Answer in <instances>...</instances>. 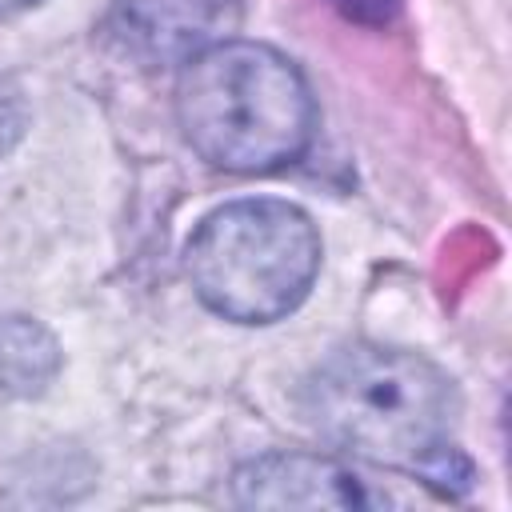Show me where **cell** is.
Masks as SVG:
<instances>
[{
  "label": "cell",
  "mask_w": 512,
  "mask_h": 512,
  "mask_svg": "<svg viewBox=\"0 0 512 512\" xmlns=\"http://www.w3.org/2000/svg\"><path fill=\"white\" fill-rule=\"evenodd\" d=\"M196 296L236 324H272L300 308L320 268V232L288 200H232L208 212L184 248Z\"/></svg>",
  "instance_id": "3957f363"
},
{
  "label": "cell",
  "mask_w": 512,
  "mask_h": 512,
  "mask_svg": "<svg viewBox=\"0 0 512 512\" xmlns=\"http://www.w3.org/2000/svg\"><path fill=\"white\" fill-rule=\"evenodd\" d=\"M308 424L372 464L408 468L432 484L464 480L456 452L460 400L452 380L424 356L356 344L328 356L304 384Z\"/></svg>",
  "instance_id": "6da1fadb"
},
{
  "label": "cell",
  "mask_w": 512,
  "mask_h": 512,
  "mask_svg": "<svg viewBox=\"0 0 512 512\" xmlns=\"http://www.w3.org/2000/svg\"><path fill=\"white\" fill-rule=\"evenodd\" d=\"M232 496L244 508H372L376 496L340 460L268 452L236 468Z\"/></svg>",
  "instance_id": "5b68a950"
},
{
  "label": "cell",
  "mask_w": 512,
  "mask_h": 512,
  "mask_svg": "<svg viewBox=\"0 0 512 512\" xmlns=\"http://www.w3.org/2000/svg\"><path fill=\"white\" fill-rule=\"evenodd\" d=\"M240 0H112V28L140 64H188L232 40Z\"/></svg>",
  "instance_id": "277c9868"
},
{
  "label": "cell",
  "mask_w": 512,
  "mask_h": 512,
  "mask_svg": "<svg viewBox=\"0 0 512 512\" xmlns=\"http://www.w3.org/2000/svg\"><path fill=\"white\" fill-rule=\"evenodd\" d=\"M348 20L356 24H368V28H384L396 12H400V0H332Z\"/></svg>",
  "instance_id": "8992f818"
},
{
  "label": "cell",
  "mask_w": 512,
  "mask_h": 512,
  "mask_svg": "<svg viewBox=\"0 0 512 512\" xmlns=\"http://www.w3.org/2000/svg\"><path fill=\"white\" fill-rule=\"evenodd\" d=\"M32 4H40V0H0V16H4V12H20V8H32Z\"/></svg>",
  "instance_id": "52a82bcc"
},
{
  "label": "cell",
  "mask_w": 512,
  "mask_h": 512,
  "mask_svg": "<svg viewBox=\"0 0 512 512\" xmlns=\"http://www.w3.org/2000/svg\"><path fill=\"white\" fill-rule=\"evenodd\" d=\"M176 116L208 164L240 176L300 160L316 128L300 68L256 40H220L192 56L176 84Z\"/></svg>",
  "instance_id": "7a4b0ae2"
}]
</instances>
